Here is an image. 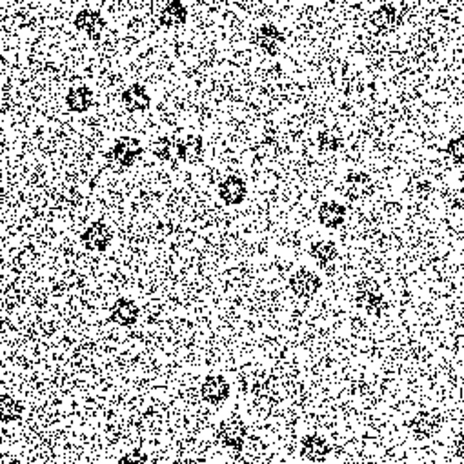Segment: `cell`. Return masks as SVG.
I'll list each match as a JSON object with an SVG mask.
<instances>
[{"instance_id": "6da1fadb", "label": "cell", "mask_w": 464, "mask_h": 464, "mask_svg": "<svg viewBox=\"0 0 464 464\" xmlns=\"http://www.w3.org/2000/svg\"><path fill=\"white\" fill-rule=\"evenodd\" d=\"M137 317L139 308L135 306L133 301H128V298H121L112 310V319L117 324H121V326H131V324H135Z\"/></svg>"}, {"instance_id": "7a4b0ae2", "label": "cell", "mask_w": 464, "mask_h": 464, "mask_svg": "<svg viewBox=\"0 0 464 464\" xmlns=\"http://www.w3.org/2000/svg\"><path fill=\"white\" fill-rule=\"evenodd\" d=\"M24 406L13 395H0V423H15L21 421Z\"/></svg>"}, {"instance_id": "3957f363", "label": "cell", "mask_w": 464, "mask_h": 464, "mask_svg": "<svg viewBox=\"0 0 464 464\" xmlns=\"http://www.w3.org/2000/svg\"><path fill=\"white\" fill-rule=\"evenodd\" d=\"M109 239H112V235H109V232L104 228L102 224H95L93 228H90L82 235V241L86 242L87 248L92 249H106Z\"/></svg>"}, {"instance_id": "277c9868", "label": "cell", "mask_w": 464, "mask_h": 464, "mask_svg": "<svg viewBox=\"0 0 464 464\" xmlns=\"http://www.w3.org/2000/svg\"><path fill=\"white\" fill-rule=\"evenodd\" d=\"M68 104H70V108L75 109V112H84V109L90 108V104H92V92H90L87 87L71 90L70 97H68Z\"/></svg>"}, {"instance_id": "5b68a950", "label": "cell", "mask_w": 464, "mask_h": 464, "mask_svg": "<svg viewBox=\"0 0 464 464\" xmlns=\"http://www.w3.org/2000/svg\"><path fill=\"white\" fill-rule=\"evenodd\" d=\"M124 102L129 109H144L148 108L149 97L146 95V92L142 90V87L135 86L124 93Z\"/></svg>"}, {"instance_id": "8992f818", "label": "cell", "mask_w": 464, "mask_h": 464, "mask_svg": "<svg viewBox=\"0 0 464 464\" xmlns=\"http://www.w3.org/2000/svg\"><path fill=\"white\" fill-rule=\"evenodd\" d=\"M219 381H220V379L212 377V379H207V381L204 382L203 397L206 399V401L217 402V401H222V399H224V395L219 394V386H217V384H219Z\"/></svg>"}, {"instance_id": "52a82bcc", "label": "cell", "mask_w": 464, "mask_h": 464, "mask_svg": "<svg viewBox=\"0 0 464 464\" xmlns=\"http://www.w3.org/2000/svg\"><path fill=\"white\" fill-rule=\"evenodd\" d=\"M119 464H148V457L141 452H131L122 457Z\"/></svg>"}, {"instance_id": "ba28073f", "label": "cell", "mask_w": 464, "mask_h": 464, "mask_svg": "<svg viewBox=\"0 0 464 464\" xmlns=\"http://www.w3.org/2000/svg\"><path fill=\"white\" fill-rule=\"evenodd\" d=\"M0 464H18V459L11 453H0Z\"/></svg>"}]
</instances>
